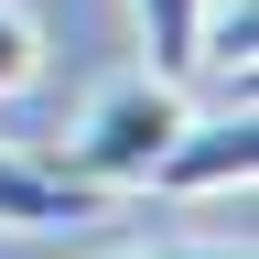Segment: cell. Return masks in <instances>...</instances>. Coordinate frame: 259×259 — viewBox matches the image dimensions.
I'll return each instance as SVG.
<instances>
[{
    "instance_id": "cell-1",
    "label": "cell",
    "mask_w": 259,
    "mask_h": 259,
    "mask_svg": "<svg viewBox=\"0 0 259 259\" xmlns=\"http://www.w3.org/2000/svg\"><path fill=\"white\" fill-rule=\"evenodd\" d=\"M173 130H184V76L141 65V76H119V87L87 97V119L65 130V151H54V173L87 184V194H130V184L162 162V141H173Z\"/></svg>"
},
{
    "instance_id": "cell-2",
    "label": "cell",
    "mask_w": 259,
    "mask_h": 259,
    "mask_svg": "<svg viewBox=\"0 0 259 259\" xmlns=\"http://www.w3.org/2000/svg\"><path fill=\"white\" fill-rule=\"evenodd\" d=\"M248 173H259V119L238 97V108H216V119L184 108V130L162 141V162L141 173V194H238Z\"/></svg>"
},
{
    "instance_id": "cell-3",
    "label": "cell",
    "mask_w": 259,
    "mask_h": 259,
    "mask_svg": "<svg viewBox=\"0 0 259 259\" xmlns=\"http://www.w3.org/2000/svg\"><path fill=\"white\" fill-rule=\"evenodd\" d=\"M0 227H11V238H44V227H97V194L65 184L54 162H22L11 141H0Z\"/></svg>"
},
{
    "instance_id": "cell-4",
    "label": "cell",
    "mask_w": 259,
    "mask_h": 259,
    "mask_svg": "<svg viewBox=\"0 0 259 259\" xmlns=\"http://www.w3.org/2000/svg\"><path fill=\"white\" fill-rule=\"evenodd\" d=\"M194 11L205 0H130V22H141V54L162 76H194Z\"/></svg>"
},
{
    "instance_id": "cell-5",
    "label": "cell",
    "mask_w": 259,
    "mask_h": 259,
    "mask_svg": "<svg viewBox=\"0 0 259 259\" xmlns=\"http://www.w3.org/2000/svg\"><path fill=\"white\" fill-rule=\"evenodd\" d=\"M32 76H44V22L22 0H0V97H22Z\"/></svg>"
},
{
    "instance_id": "cell-6",
    "label": "cell",
    "mask_w": 259,
    "mask_h": 259,
    "mask_svg": "<svg viewBox=\"0 0 259 259\" xmlns=\"http://www.w3.org/2000/svg\"><path fill=\"white\" fill-rule=\"evenodd\" d=\"M119 259H248V238L227 248V238H184V248H119Z\"/></svg>"
}]
</instances>
